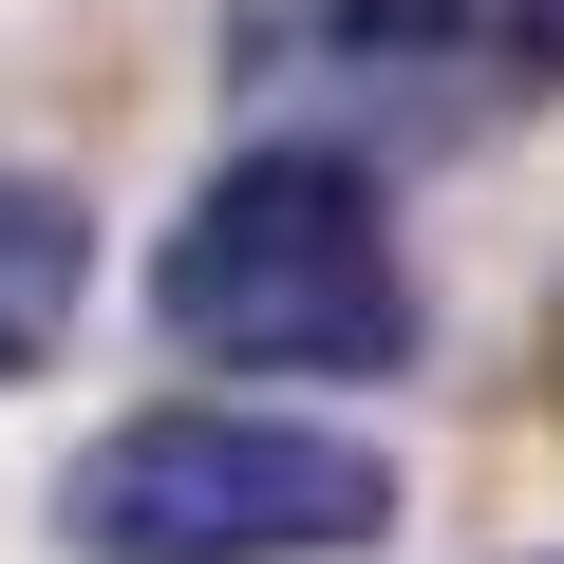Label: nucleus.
<instances>
[{
	"label": "nucleus",
	"mask_w": 564,
	"mask_h": 564,
	"mask_svg": "<svg viewBox=\"0 0 564 564\" xmlns=\"http://www.w3.org/2000/svg\"><path fill=\"white\" fill-rule=\"evenodd\" d=\"M76 321H95V207H76V188H39V170H0V395L57 377V358H76Z\"/></svg>",
	"instance_id": "20e7f679"
},
{
	"label": "nucleus",
	"mask_w": 564,
	"mask_h": 564,
	"mask_svg": "<svg viewBox=\"0 0 564 564\" xmlns=\"http://www.w3.org/2000/svg\"><path fill=\"white\" fill-rule=\"evenodd\" d=\"M76 564H358L395 545V452L339 414H263V395H170L57 470Z\"/></svg>",
	"instance_id": "f03ea898"
},
{
	"label": "nucleus",
	"mask_w": 564,
	"mask_h": 564,
	"mask_svg": "<svg viewBox=\"0 0 564 564\" xmlns=\"http://www.w3.org/2000/svg\"><path fill=\"white\" fill-rule=\"evenodd\" d=\"M226 95L302 151H489L564 95V0H226Z\"/></svg>",
	"instance_id": "7ed1b4c3"
},
{
	"label": "nucleus",
	"mask_w": 564,
	"mask_h": 564,
	"mask_svg": "<svg viewBox=\"0 0 564 564\" xmlns=\"http://www.w3.org/2000/svg\"><path fill=\"white\" fill-rule=\"evenodd\" d=\"M151 321L207 377H395L414 358V245H395V207H377L358 151L263 132V151H226L170 207Z\"/></svg>",
	"instance_id": "f257e3e1"
}]
</instances>
